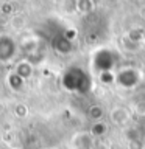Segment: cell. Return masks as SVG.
Wrapping results in <instances>:
<instances>
[{
    "instance_id": "cell-1",
    "label": "cell",
    "mask_w": 145,
    "mask_h": 149,
    "mask_svg": "<svg viewBox=\"0 0 145 149\" xmlns=\"http://www.w3.org/2000/svg\"><path fill=\"white\" fill-rule=\"evenodd\" d=\"M63 87L72 93H87L91 90V78L80 67H70L63 74Z\"/></svg>"
},
{
    "instance_id": "cell-2",
    "label": "cell",
    "mask_w": 145,
    "mask_h": 149,
    "mask_svg": "<svg viewBox=\"0 0 145 149\" xmlns=\"http://www.w3.org/2000/svg\"><path fill=\"white\" fill-rule=\"evenodd\" d=\"M114 65H115V58L112 56L111 51L100 50L95 53V56H94V67H95L100 73L111 72Z\"/></svg>"
},
{
    "instance_id": "cell-3",
    "label": "cell",
    "mask_w": 145,
    "mask_h": 149,
    "mask_svg": "<svg viewBox=\"0 0 145 149\" xmlns=\"http://www.w3.org/2000/svg\"><path fill=\"white\" fill-rule=\"evenodd\" d=\"M17 51L16 40L11 36L0 34V62H9Z\"/></svg>"
},
{
    "instance_id": "cell-4",
    "label": "cell",
    "mask_w": 145,
    "mask_h": 149,
    "mask_svg": "<svg viewBox=\"0 0 145 149\" xmlns=\"http://www.w3.org/2000/svg\"><path fill=\"white\" fill-rule=\"evenodd\" d=\"M115 81L125 88H131L139 82V74L133 68H125L115 76Z\"/></svg>"
},
{
    "instance_id": "cell-5",
    "label": "cell",
    "mask_w": 145,
    "mask_h": 149,
    "mask_svg": "<svg viewBox=\"0 0 145 149\" xmlns=\"http://www.w3.org/2000/svg\"><path fill=\"white\" fill-rule=\"evenodd\" d=\"M53 47H55L56 51L65 54L72 50V40H70L65 34H58V36H55V39H53Z\"/></svg>"
},
{
    "instance_id": "cell-6",
    "label": "cell",
    "mask_w": 145,
    "mask_h": 149,
    "mask_svg": "<svg viewBox=\"0 0 145 149\" xmlns=\"http://www.w3.org/2000/svg\"><path fill=\"white\" fill-rule=\"evenodd\" d=\"M111 120L119 126H125L130 121V112L126 110L125 107H115V109L111 112Z\"/></svg>"
},
{
    "instance_id": "cell-7",
    "label": "cell",
    "mask_w": 145,
    "mask_h": 149,
    "mask_svg": "<svg viewBox=\"0 0 145 149\" xmlns=\"http://www.w3.org/2000/svg\"><path fill=\"white\" fill-rule=\"evenodd\" d=\"M14 73H17L19 76L23 79V81L30 79L31 74H33V65H31V62H28V61H20V62L16 65Z\"/></svg>"
},
{
    "instance_id": "cell-8",
    "label": "cell",
    "mask_w": 145,
    "mask_h": 149,
    "mask_svg": "<svg viewBox=\"0 0 145 149\" xmlns=\"http://www.w3.org/2000/svg\"><path fill=\"white\" fill-rule=\"evenodd\" d=\"M25 82L27 81H23V79L19 76L17 73H14V72H11L8 74V86L13 88L14 92H19V90H22L23 87H25Z\"/></svg>"
},
{
    "instance_id": "cell-9",
    "label": "cell",
    "mask_w": 145,
    "mask_h": 149,
    "mask_svg": "<svg viewBox=\"0 0 145 149\" xmlns=\"http://www.w3.org/2000/svg\"><path fill=\"white\" fill-rule=\"evenodd\" d=\"M87 116L94 121H101V118L105 116V109L98 104H92L87 109Z\"/></svg>"
},
{
    "instance_id": "cell-10",
    "label": "cell",
    "mask_w": 145,
    "mask_h": 149,
    "mask_svg": "<svg viewBox=\"0 0 145 149\" xmlns=\"http://www.w3.org/2000/svg\"><path fill=\"white\" fill-rule=\"evenodd\" d=\"M108 132V126L103 121H95L91 127V135L92 137H103Z\"/></svg>"
},
{
    "instance_id": "cell-11",
    "label": "cell",
    "mask_w": 145,
    "mask_h": 149,
    "mask_svg": "<svg viewBox=\"0 0 145 149\" xmlns=\"http://www.w3.org/2000/svg\"><path fill=\"white\" fill-rule=\"evenodd\" d=\"M77 8L80 9V11H83V13H89L92 9V3H91V0H78Z\"/></svg>"
}]
</instances>
